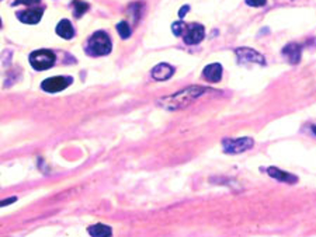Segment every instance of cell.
<instances>
[{
    "mask_svg": "<svg viewBox=\"0 0 316 237\" xmlns=\"http://www.w3.org/2000/svg\"><path fill=\"white\" fill-rule=\"evenodd\" d=\"M208 90H211V88L201 86L187 87L184 90L174 93L172 96H167V97L161 99L159 100V105L167 111L181 110V108H186L187 105L191 104L193 101H196L198 97H201L202 94H205Z\"/></svg>",
    "mask_w": 316,
    "mask_h": 237,
    "instance_id": "6da1fadb",
    "label": "cell"
},
{
    "mask_svg": "<svg viewBox=\"0 0 316 237\" xmlns=\"http://www.w3.org/2000/svg\"><path fill=\"white\" fill-rule=\"evenodd\" d=\"M113 49V44L107 33L96 31L87 41V52L93 56H104L109 55Z\"/></svg>",
    "mask_w": 316,
    "mask_h": 237,
    "instance_id": "7a4b0ae2",
    "label": "cell"
},
{
    "mask_svg": "<svg viewBox=\"0 0 316 237\" xmlns=\"http://www.w3.org/2000/svg\"><path fill=\"white\" fill-rule=\"evenodd\" d=\"M29 61L35 70L41 72V70L51 69L57 62V56L49 49H37L34 52H31Z\"/></svg>",
    "mask_w": 316,
    "mask_h": 237,
    "instance_id": "3957f363",
    "label": "cell"
},
{
    "mask_svg": "<svg viewBox=\"0 0 316 237\" xmlns=\"http://www.w3.org/2000/svg\"><path fill=\"white\" fill-rule=\"evenodd\" d=\"M224 152L229 155H238L242 152H246L252 149L254 142L252 138H239V139H225L224 142Z\"/></svg>",
    "mask_w": 316,
    "mask_h": 237,
    "instance_id": "277c9868",
    "label": "cell"
},
{
    "mask_svg": "<svg viewBox=\"0 0 316 237\" xmlns=\"http://www.w3.org/2000/svg\"><path fill=\"white\" fill-rule=\"evenodd\" d=\"M235 53L238 56V62L241 65L257 64L261 65V66L266 65L265 56L257 51L252 49V48H238V49H235Z\"/></svg>",
    "mask_w": 316,
    "mask_h": 237,
    "instance_id": "5b68a950",
    "label": "cell"
},
{
    "mask_svg": "<svg viewBox=\"0 0 316 237\" xmlns=\"http://www.w3.org/2000/svg\"><path fill=\"white\" fill-rule=\"evenodd\" d=\"M205 37V28L204 25L198 23H193L186 27L183 34V41L186 45H197L200 44Z\"/></svg>",
    "mask_w": 316,
    "mask_h": 237,
    "instance_id": "8992f818",
    "label": "cell"
},
{
    "mask_svg": "<svg viewBox=\"0 0 316 237\" xmlns=\"http://www.w3.org/2000/svg\"><path fill=\"white\" fill-rule=\"evenodd\" d=\"M72 84V77H65V76H54L48 77L41 83L42 90L46 93H59L65 90L66 87Z\"/></svg>",
    "mask_w": 316,
    "mask_h": 237,
    "instance_id": "52a82bcc",
    "label": "cell"
},
{
    "mask_svg": "<svg viewBox=\"0 0 316 237\" xmlns=\"http://www.w3.org/2000/svg\"><path fill=\"white\" fill-rule=\"evenodd\" d=\"M282 58L287 61L288 64L297 65L301 61V55H302V48L295 42H289L281 49Z\"/></svg>",
    "mask_w": 316,
    "mask_h": 237,
    "instance_id": "ba28073f",
    "label": "cell"
},
{
    "mask_svg": "<svg viewBox=\"0 0 316 237\" xmlns=\"http://www.w3.org/2000/svg\"><path fill=\"white\" fill-rule=\"evenodd\" d=\"M44 10L42 9H29L24 12L17 13V18L24 24H38L42 18Z\"/></svg>",
    "mask_w": 316,
    "mask_h": 237,
    "instance_id": "9c48e42d",
    "label": "cell"
},
{
    "mask_svg": "<svg viewBox=\"0 0 316 237\" xmlns=\"http://www.w3.org/2000/svg\"><path fill=\"white\" fill-rule=\"evenodd\" d=\"M222 65L221 64H209L202 70L204 79L209 83H218L222 79Z\"/></svg>",
    "mask_w": 316,
    "mask_h": 237,
    "instance_id": "30bf717a",
    "label": "cell"
},
{
    "mask_svg": "<svg viewBox=\"0 0 316 237\" xmlns=\"http://www.w3.org/2000/svg\"><path fill=\"white\" fill-rule=\"evenodd\" d=\"M173 73H174V68L169 64H159L152 69V77L157 81L169 80Z\"/></svg>",
    "mask_w": 316,
    "mask_h": 237,
    "instance_id": "8fae6325",
    "label": "cell"
},
{
    "mask_svg": "<svg viewBox=\"0 0 316 237\" xmlns=\"http://www.w3.org/2000/svg\"><path fill=\"white\" fill-rule=\"evenodd\" d=\"M55 31L63 40H72L75 37V28H73V25H72L69 20H66V18H63L58 23Z\"/></svg>",
    "mask_w": 316,
    "mask_h": 237,
    "instance_id": "7c38bea8",
    "label": "cell"
},
{
    "mask_svg": "<svg viewBox=\"0 0 316 237\" xmlns=\"http://www.w3.org/2000/svg\"><path fill=\"white\" fill-rule=\"evenodd\" d=\"M267 173L270 177L273 179L278 180V181H281V183H288V184H294V183H297L298 179L294 175V174H289V173H285V171H281L280 168L277 167H269L267 168Z\"/></svg>",
    "mask_w": 316,
    "mask_h": 237,
    "instance_id": "4fadbf2b",
    "label": "cell"
},
{
    "mask_svg": "<svg viewBox=\"0 0 316 237\" xmlns=\"http://www.w3.org/2000/svg\"><path fill=\"white\" fill-rule=\"evenodd\" d=\"M87 231H89V234L93 237H109L111 236V233H113L111 227H109L107 225H101V223L89 227Z\"/></svg>",
    "mask_w": 316,
    "mask_h": 237,
    "instance_id": "5bb4252c",
    "label": "cell"
},
{
    "mask_svg": "<svg viewBox=\"0 0 316 237\" xmlns=\"http://www.w3.org/2000/svg\"><path fill=\"white\" fill-rule=\"evenodd\" d=\"M72 7H73V14H75V17L79 18L90 9V5L86 3L85 0H73V2H72Z\"/></svg>",
    "mask_w": 316,
    "mask_h": 237,
    "instance_id": "9a60e30c",
    "label": "cell"
},
{
    "mask_svg": "<svg viewBox=\"0 0 316 237\" xmlns=\"http://www.w3.org/2000/svg\"><path fill=\"white\" fill-rule=\"evenodd\" d=\"M117 31L122 40H128L131 37V27L126 21H121V23L117 24Z\"/></svg>",
    "mask_w": 316,
    "mask_h": 237,
    "instance_id": "2e32d148",
    "label": "cell"
},
{
    "mask_svg": "<svg viewBox=\"0 0 316 237\" xmlns=\"http://www.w3.org/2000/svg\"><path fill=\"white\" fill-rule=\"evenodd\" d=\"M186 24L183 21H176V23L172 24V31L173 34L176 35V37H180L181 34H184V31H186Z\"/></svg>",
    "mask_w": 316,
    "mask_h": 237,
    "instance_id": "e0dca14e",
    "label": "cell"
},
{
    "mask_svg": "<svg viewBox=\"0 0 316 237\" xmlns=\"http://www.w3.org/2000/svg\"><path fill=\"white\" fill-rule=\"evenodd\" d=\"M41 0H16L13 3V6H18V5H24V6H34V5H38Z\"/></svg>",
    "mask_w": 316,
    "mask_h": 237,
    "instance_id": "ac0fdd59",
    "label": "cell"
},
{
    "mask_svg": "<svg viewBox=\"0 0 316 237\" xmlns=\"http://www.w3.org/2000/svg\"><path fill=\"white\" fill-rule=\"evenodd\" d=\"M267 3V0H246L247 6L252 7H263Z\"/></svg>",
    "mask_w": 316,
    "mask_h": 237,
    "instance_id": "d6986e66",
    "label": "cell"
},
{
    "mask_svg": "<svg viewBox=\"0 0 316 237\" xmlns=\"http://www.w3.org/2000/svg\"><path fill=\"white\" fill-rule=\"evenodd\" d=\"M190 10V6L189 5H186V6H183L181 9H180V12H178V17L180 18H183L186 14H187V12Z\"/></svg>",
    "mask_w": 316,
    "mask_h": 237,
    "instance_id": "ffe728a7",
    "label": "cell"
},
{
    "mask_svg": "<svg viewBox=\"0 0 316 237\" xmlns=\"http://www.w3.org/2000/svg\"><path fill=\"white\" fill-rule=\"evenodd\" d=\"M16 201H17V198H16V197L9 198V199H6V201H3V202H2V206H6V205H9V203L16 202Z\"/></svg>",
    "mask_w": 316,
    "mask_h": 237,
    "instance_id": "44dd1931",
    "label": "cell"
},
{
    "mask_svg": "<svg viewBox=\"0 0 316 237\" xmlns=\"http://www.w3.org/2000/svg\"><path fill=\"white\" fill-rule=\"evenodd\" d=\"M310 129H312V133L316 136V125H310Z\"/></svg>",
    "mask_w": 316,
    "mask_h": 237,
    "instance_id": "7402d4cb",
    "label": "cell"
}]
</instances>
